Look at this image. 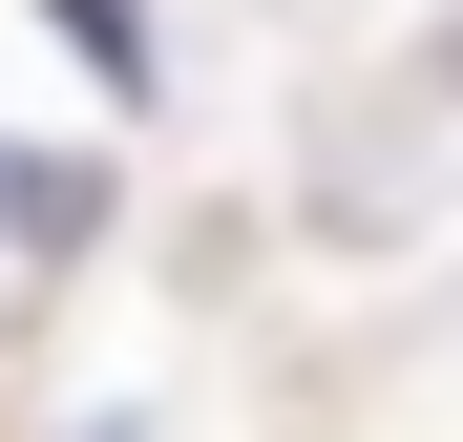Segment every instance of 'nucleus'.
I'll return each instance as SVG.
<instances>
[{"instance_id": "1", "label": "nucleus", "mask_w": 463, "mask_h": 442, "mask_svg": "<svg viewBox=\"0 0 463 442\" xmlns=\"http://www.w3.org/2000/svg\"><path fill=\"white\" fill-rule=\"evenodd\" d=\"M85 211H106V169H63V147H0V232H22V253H63Z\"/></svg>"}, {"instance_id": "2", "label": "nucleus", "mask_w": 463, "mask_h": 442, "mask_svg": "<svg viewBox=\"0 0 463 442\" xmlns=\"http://www.w3.org/2000/svg\"><path fill=\"white\" fill-rule=\"evenodd\" d=\"M63 42H85L106 85H127V63H147V22H127V0H63Z\"/></svg>"}]
</instances>
